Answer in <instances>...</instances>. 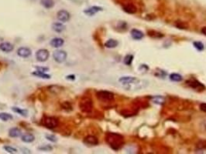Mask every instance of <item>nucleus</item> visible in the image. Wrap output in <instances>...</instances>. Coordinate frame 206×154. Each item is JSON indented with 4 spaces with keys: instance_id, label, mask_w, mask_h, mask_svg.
Instances as JSON below:
<instances>
[{
    "instance_id": "f257e3e1",
    "label": "nucleus",
    "mask_w": 206,
    "mask_h": 154,
    "mask_svg": "<svg viewBox=\"0 0 206 154\" xmlns=\"http://www.w3.org/2000/svg\"><path fill=\"white\" fill-rule=\"evenodd\" d=\"M119 82L124 89L130 91L141 90L147 88L148 86V81L145 79H138L135 76H122L119 79Z\"/></svg>"
},
{
    "instance_id": "f03ea898",
    "label": "nucleus",
    "mask_w": 206,
    "mask_h": 154,
    "mask_svg": "<svg viewBox=\"0 0 206 154\" xmlns=\"http://www.w3.org/2000/svg\"><path fill=\"white\" fill-rule=\"evenodd\" d=\"M105 141L114 150H119L124 145L123 136L116 133H107L105 135Z\"/></svg>"
},
{
    "instance_id": "7ed1b4c3",
    "label": "nucleus",
    "mask_w": 206,
    "mask_h": 154,
    "mask_svg": "<svg viewBox=\"0 0 206 154\" xmlns=\"http://www.w3.org/2000/svg\"><path fill=\"white\" fill-rule=\"evenodd\" d=\"M78 106L82 113H89L92 111V109H93V103L90 98L84 97L79 102Z\"/></svg>"
},
{
    "instance_id": "20e7f679",
    "label": "nucleus",
    "mask_w": 206,
    "mask_h": 154,
    "mask_svg": "<svg viewBox=\"0 0 206 154\" xmlns=\"http://www.w3.org/2000/svg\"><path fill=\"white\" fill-rule=\"evenodd\" d=\"M59 121L53 116H44L41 120V124L47 129H54L58 126Z\"/></svg>"
},
{
    "instance_id": "39448f33",
    "label": "nucleus",
    "mask_w": 206,
    "mask_h": 154,
    "mask_svg": "<svg viewBox=\"0 0 206 154\" xmlns=\"http://www.w3.org/2000/svg\"><path fill=\"white\" fill-rule=\"evenodd\" d=\"M96 96L100 101L104 102V103H108V102H112L114 100V94L109 91H98V93H96Z\"/></svg>"
},
{
    "instance_id": "423d86ee",
    "label": "nucleus",
    "mask_w": 206,
    "mask_h": 154,
    "mask_svg": "<svg viewBox=\"0 0 206 154\" xmlns=\"http://www.w3.org/2000/svg\"><path fill=\"white\" fill-rule=\"evenodd\" d=\"M67 56H68V54L64 50H56L53 52V59L55 60L57 63H64L67 59Z\"/></svg>"
},
{
    "instance_id": "0eeeda50",
    "label": "nucleus",
    "mask_w": 206,
    "mask_h": 154,
    "mask_svg": "<svg viewBox=\"0 0 206 154\" xmlns=\"http://www.w3.org/2000/svg\"><path fill=\"white\" fill-rule=\"evenodd\" d=\"M50 53L49 51L45 49H41L36 51V58L39 62L43 63L46 62L47 59H49Z\"/></svg>"
},
{
    "instance_id": "6e6552de",
    "label": "nucleus",
    "mask_w": 206,
    "mask_h": 154,
    "mask_svg": "<svg viewBox=\"0 0 206 154\" xmlns=\"http://www.w3.org/2000/svg\"><path fill=\"white\" fill-rule=\"evenodd\" d=\"M187 85H188L191 88L198 92H202V91L205 89V86L202 84V82H200L197 79H190V80L187 81Z\"/></svg>"
},
{
    "instance_id": "1a4fd4ad",
    "label": "nucleus",
    "mask_w": 206,
    "mask_h": 154,
    "mask_svg": "<svg viewBox=\"0 0 206 154\" xmlns=\"http://www.w3.org/2000/svg\"><path fill=\"white\" fill-rule=\"evenodd\" d=\"M57 18L59 21L62 22V23H67L71 19L70 13L64 9H61V10L58 11L57 13Z\"/></svg>"
},
{
    "instance_id": "9d476101",
    "label": "nucleus",
    "mask_w": 206,
    "mask_h": 154,
    "mask_svg": "<svg viewBox=\"0 0 206 154\" xmlns=\"http://www.w3.org/2000/svg\"><path fill=\"white\" fill-rule=\"evenodd\" d=\"M122 6H123V10L125 11V13H130V14H134L137 11L136 6L132 2H126L123 3Z\"/></svg>"
},
{
    "instance_id": "9b49d317",
    "label": "nucleus",
    "mask_w": 206,
    "mask_h": 154,
    "mask_svg": "<svg viewBox=\"0 0 206 154\" xmlns=\"http://www.w3.org/2000/svg\"><path fill=\"white\" fill-rule=\"evenodd\" d=\"M83 142H84V143L90 145V146H96L98 144V138L92 135L87 136L86 137H85Z\"/></svg>"
},
{
    "instance_id": "f8f14e48",
    "label": "nucleus",
    "mask_w": 206,
    "mask_h": 154,
    "mask_svg": "<svg viewBox=\"0 0 206 154\" xmlns=\"http://www.w3.org/2000/svg\"><path fill=\"white\" fill-rule=\"evenodd\" d=\"M31 49L27 48V47H20L17 50V55L22 58H27L31 55Z\"/></svg>"
},
{
    "instance_id": "ddd939ff",
    "label": "nucleus",
    "mask_w": 206,
    "mask_h": 154,
    "mask_svg": "<svg viewBox=\"0 0 206 154\" xmlns=\"http://www.w3.org/2000/svg\"><path fill=\"white\" fill-rule=\"evenodd\" d=\"M103 10V8L100 6H91L90 8H87L84 10V13L85 15H88V16H92V15H96V13H98V12H101V11Z\"/></svg>"
},
{
    "instance_id": "4468645a",
    "label": "nucleus",
    "mask_w": 206,
    "mask_h": 154,
    "mask_svg": "<svg viewBox=\"0 0 206 154\" xmlns=\"http://www.w3.org/2000/svg\"><path fill=\"white\" fill-rule=\"evenodd\" d=\"M0 49L4 53H10L14 49V46L10 42H3L0 44Z\"/></svg>"
},
{
    "instance_id": "2eb2a0df",
    "label": "nucleus",
    "mask_w": 206,
    "mask_h": 154,
    "mask_svg": "<svg viewBox=\"0 0 206 154\" xmlns=\"http://www.w3.org/2000/svg\"><path fill=\"white\" fill-rule=\"evenodd\" d=\"M64 43V40L61 38H53L50 42V45L53 48H60Z\"/></svg>"
},
{
    "instance_id": "dca6fc26",
    "label": "nucleus",
    "mask_w": 206,
    "mask_h": 154,
    "mask_svg": "<svg viewBox=\"0 0 206 154\" xmlns=\"http://www.w3.org/2000/svg\"><path fill=\"white\" fill-rule=\"evenodd\" d=\"M22 134V131L20 130V129L17 128V127H13V128H11L9 130V136L10 137L13 138H16L19 137Z\"/></svg>"
},
{
    "instance_id": "f3484780",
    "label": "nucleus",
    "mask_w": 206,
    "mask_h": 154,
    "mask_svg": "<svg viewBox=\"0 0 206 154\" xmlns=\"http://www.w3.org/2000/svg\"><path fill=\"white\" fill-rule=\"evenodd\" d=\"M51 29L56 32H62L65 30V25L61 23H54L51 25Z\"/></svg>"
},
{
    "instance_id": "a211bd4d",
    "label": "nucleus",
    "mask_w": 206,
    "mask_h": 154,
    "mask_svg": "<svg viewBox=\"0 0 206 154\" xmlns=\"http://www.w3.org/2000/svg\"><path fill=\"white\" fill-rule=\"evenodd\" d=\"M21 140L24 143H32L35 140V136L31 133H26V134L22 136Z\"/></svg>"
},
{
    "instance_id": "6ab92c4d",
    "label": "nucleus",
    "mask_w": 206,
    "mask_h": 154,
    "mask_svg": "<svg viewBox=\"0 0 206 154\" xmlns=\"http://www.w3.org/2000/svg\"><path fill=\"white\" fill-rule=\"evenodd\" d=\"M131 36H132V37L134 39L140 40V39L143 38L144 35H143V33L140 30H135V29H134V30H133L132 31H131Z\"/></svg>"
},
{
    "instance_id": "aec40b11",
    "label": "nucleus",
    "mask_w": 206,
    "mask_h": 154,
    "mask_svg": "<svg viewBox=\"0 0 206 154\" xmlns=\"http://www.w3.org/2000/svg\"><path fill=\"white\" fill-rule=\"evenodd\" d=\"M41 3L44 8L49 9V8H53L55 5V2L53 0H41Z\"/></svg>"
},
{
    "instance_id": "412c9836",
    "label": "nucleus",
    "mask_w": 206,
    "mask_h": 154,
    "mask_svg": "<svg viewBox=\"0 0 206 154\" xmlns=\"http://www.w3.org/2000/svg\"><path fill=\"white\" fill-rule=\"evenodd\" d=\"M33 75L36 77H39V78L44 79H51V76L48 75V74H46L43 72H41V71H38V70H36L33 72Z\"/></svg>"
},
{
    "instance_id": "4be33fe9",
    "label": "nucleus",
    "mask_w": 206,
    "mask_h": 154,
    "mask_svg": "<svg viewBox=\"0 0 206 154\" xmlns=\"http://www.w3.org/2000/svg\"><path fill=\"white\" fill-rule=\"evenodd\" d=\"M118 44H119L118 41L115 40V39H108V40L105 43V46L106 47V48H108V49H113V48L116 47L117 46H118Z\"/></svg>"
},
{
    "instance_id": "5701e85b",
    "label": "nucleus",
    "mask_w": 206,
    "mask_h": 154,
    "mask_svg": "<svg viewBox=\"0 0 206 154\" xmlns=\"http://www.w3.org/2000/svg\"><path fill=\"white\" fill-rule=\"evenodd\" d=\"M12 110H13V112L16 113L21 115L22 116H27L28 115V111L26 110H23V109H20L19 107H16V106H13L12 107Z\"/></svg>"
},
{
    "instance_id": "b1692460",
    "label": "nucleus",
    "mask_w": 206,
    "mask_h": 154,
    "mask_svg": "<svg viewBox=\"0 0 206 154\" xmlns=\"http://www.w3.org/2000/svg\"><path fill=\"white\" fill-rule=\"evenodd\" d=\"M0 120L4 121V122H6L10 120H13V116L8 113H0Z\"/></svg>"
},
{
    "instance_id": "393cba45",
    "label": "nucleus",
    "mask_w": 206,
    "mask_h": 154,
    "mask_svg": "<svg viewBox=\"0 0 206 154\" xmlns=\"http://www.w3.org/2000/svg\"><path fill=\"white\" fill-rule=\"evenodd\" d=\"M170 79L174 82H181L182 80V76L178 73L170 74Z\"/></svg>"
},
{
    "instance_id": "a878e982",
    "label": "nucleus",
    "mask_w": 206,
    "mask_h": 154,
    "mask_svg": "<svg viewBox=\"0 0 206 154\" xmlns=\"http://www.w3.org/2000/svg\"><path fill=\"white\" fill-rule=\"evenodd\" d=\"M3 149H4L7 153H18V150L14 147H12L10 146H3Z\"/></svg>"
},
{
    "instance_id": "bb28decb",
    "label": "nucleus",
    "mask_w": 206,
    "mask_h": 154,
    "mask_svg": "<svg viewBox=\"0 0 206 154\" xmlns=\"http://www.w3.org/2000/svg\"><path fill=\"white\" fill-rule=\"evenodd\" d=\"M38 150L41 151H45V152H49L53 150V147L50 145H42L41 146H39Z\"/></svg>"
},
{
    "instance_id": "cd10ccee",
    "label": "nucleus",
    "mask_w": 206,
    "mask_h": 154,
    "mask_svg": "<svg viewBox=\"0 0 206 154\" xmlns=\"http://www.w3.org/2000/svg\"><path fill=\"white\" fill-rule=\"evenodd\" d=\"M133 59V56L132 55H127L125 57V59H124V63L125 65H130V64L132 63Z\"/></svg>"
},
{
    "instance_id": "c85d7f7f",
    "label": "nucleus",
    "mask_w": 206,
    "mask_h": 154,
    "mask_svg": "<svg viewBox=\"0 0 206 154\" xmlns=\"http://www.w3.org/2000/svg\"><path fill=\"white\" fill-rule=\"evenodd\" d=\"M194 46L199 51H202L204 49V44L202 42H194Z\"/></svg>"
},
{
    "instance_id": "c756f323",
    "label": "nucleus",
    "mask_w": 206,
    "mask_h": 154,
    "mask_svg": "<svg viewBox=\"0 0 206 154\" xmlns=\"http://www.w3.org/2000/svg\"><path fill=\"white\" fill-rule=\"evenodd\" d=\"M153 102L157 104H162L164 102V99L162 96H155L153 98Z\"/></svg>"
},
{
    "instance_id": "7c9ffc66",
    "label": "nucleus",
    "mask_w": 206,
    "mask_h": 154,
    "mask_svg": "<svg viewBox=\"0 0 206 154\" xmlns=\"http://www.w3.org/2000/svg\"><path fill=\"white\" fill-rule=\"evenodd\" d=\"M46 139L52 143H56L58 141V139L54 135H46Z\"/></svg>"
},
{
    "instance_id": "2f4dec72",
    "label": "nucleus",
    "mask_w": 206,
    "mask_h": 154,
    "mask_svg": "<svg viewBox=\"0 0 206 154\" xmlns=\"http://www.w3.org/2000/svg\"><path fill=\"white\" fill-rule=\"evenodd\" d=\"M36 70H38V71H41V72H47V71H49V68L47 67H41V66H38V67H36Z\"/></svg>"
},
{
    "instance_id": "473e14b6",
    "label": "nucleus",
    "mask_w": 206,
    "mask_h": 154,
    "mask_svg": "<svg viewBox=\"0 0 206 154\" xmlns=\"http://www.w3.org/2000/svg\"><path fill=\"white\" fill-rule=\"evenodd\" d=\"M200 109L202 111L206 113V103H202L200 105Z\"/></svg>"
},
{
    "instance_id": "72a5a7b5",
    "label": "nucleus",
    "mask_w": 206,
    "mask_h": 154,
    "mask_svg": "<svg viewBox=\"0 0 206 154\" xmlns=\"http://www.w3.org/2000/svg\"><path fill=\"white\" fill-rule=\"evenodd\" d=\"M67 79H71V80H74V79H75V76H74V75L68 76H67Z\"/></svg>"
},
{
    "instance_id": "f704fd0d",
    "label": "nucleus",
    "mask_w": 206,
    "mask_h": 154,
    "mask_svg": "<svg viewBox=\"0 0 206 154\" xmlns=\"http://www.w3.org/2000/svg\"><path fill=\"white\" fill-rule=\"evenodd\" d=\"M22 150H23V153H30V150H28V149H26V148H22L21 149Z\"/></svg>"
},
{
    "instance_id": "c9c22d12",
    "label": "nucleus",
    "mask_w": 206,
    "mask_h": 154,
    "mask_svg": "<svg viewBox=\"0 0 206 154\" xmlns=\"http://www.w3.org/2000/svg\"><path fill=\"white\" fill-rule=\"evenodd\" d=\"M202 34H204L205 36H206V26H205V27L202 28Z\"/></svg>"
}]
</instances>
